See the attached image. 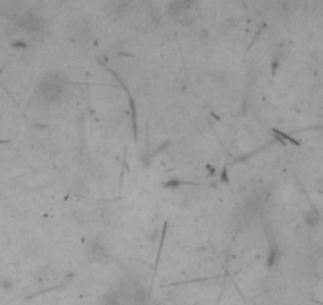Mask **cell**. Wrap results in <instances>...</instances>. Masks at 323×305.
I'll return each mask as SVG.
<instances>
[{
    "mask_svg": "<svg viewBox=\"0 0 323 305\" xmlns=\"http://www.w3.org/2000/svg\"><path fill=\"white\" fill-rule=\"evenodd\" d=\"M168 13L179 24L190 26L200 18V2L198 0H171Z\"/></svg>",
    "mask_w": 323,
    "mask_h": 305,
    "instance_id": "cell-3",
    "label": "cell"
},
{
    "mask_svg": "<svg viewBox=\"0 0 323 305\" xmlns=\"http://www.w3.org/2000/svg\"><path fill=\"white\" fill-rule=\"evenodd\" d=\"M148 296L136 281H122L114 291L110 292L105 305H146Z\"/></svg>",
    "mask_w": 323,
    "mask_h": 305,
    "instance_id": "cell-1",
    "label": "cell"
},
{
    "mask_svg": "<svg viewBox=\"0 0 323 305\" xmlns=\"http://www.w3.org/2000/svg\"><path fill=\"white\" fill-rule=\"evenodd\" d=\"M67 88H68L67 78L62 73L54 72V73H48L41 78V81L38 83V88H37V92L44 102L59 103L65 97Z\"/></svg>",
    "mask_w": 323,
    "mask_h": 305,
    "instance_id": "cell-2",
    "label": "cell"
},
{
    "mask_svg": "<svg viewBox=\"0 0 323 305\" xmlns=\"http://www.w3.org/2000/svg\"><path fill=\"white\" fill-rule=\"evenodd\" d=\"M43 18L40 15H37L35 11H29V13H24L19 19H18V26L21 29H24L29 33H37L43 29Z\"/></svg>",
    "mask_w": 323,
    "mask_h": 305,
    "instance_id": "cell-4",
    "label": "cell"
}]
</instances>
